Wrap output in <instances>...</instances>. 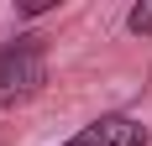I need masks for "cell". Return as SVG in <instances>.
Instances as JSON below:
<instances>
[{
	"instance_id": "cell-3",
	"label": "cell",
	"mask_w": 152,
	"mask_h": 146,
	"mask_svg": "<svg viewBox=\"0 0 152 146\" xmlns=\"http://www.w3.org/2000/svg\"><path fill=\"white\" fill-rule=\"evenodd\" d=\"M126 26L137 31V37H152V0H142V5H131V16H126Z\"/></svg>"
},
{
	"instance_id": "cell-1",
	"label": "cell",
	"mask_w": 152,
	"mask_h": 146,
	"mask_svg": "<svg viewBox=\"0 0 152 146\" xmlns=\"http://www.w3.org/2000/svg\"><path fill=\"white\" fill-rule=\"evenodd\" d=\"M42 84H47V58L37 47V37H21L16 47L0 52V110L26 104Z\"/></svg>"
},
{
	"instance_id": "cell-2",
	"label": "cell",
	"mask_w": 152,
	"mask_h": 146,
	"mask_svg": "<svg viewBox=\"0 0 152 146\" xmlns=\"http://www.w3.org/2000/svg\"><path fill=\"white\" fill-rule=\"evenodd\" d=\"M63 146H147V131H142V120H131V115H100L79 136H68Z\"/></svg>"
}]
</instances>
